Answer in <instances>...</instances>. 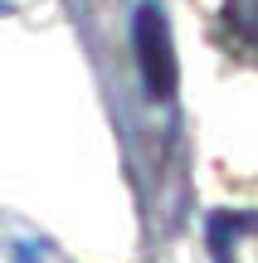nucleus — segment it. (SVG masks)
<instances>
[{
  "mask_svg": "<svg viewBox=\"0 0 258 263\" xmlns=\"http://www.w3.org/2000/svg\"><path fill=\"white\" fill-rule=\"evenodd\" d=\"M132 49H136V68H142V88L151 98H175L181 83V64H175V39H171V20H166L161 0H142L132 15Z\"/></svg>",
  "mask_w": 258,
  "mask_h": 263,
  "instance_id": "obj_1",
  "label": "nucleus"
},
{
  "mask_svg": "<svg viewBox=\"0 0 258 263\" xmlns=\"http://www.w3.org/2000/svg\"><path fill=\"white\" fill-rule=\"evenodd\" d=\"M205 249L214 263H258V210H214L205 219Z\"/></svg>",
  "mask_w": 258,
  "mask_h": 263,
  "instance_id": "obj_2",
  "label": "nucleus"
},
{
  "mask_svg": "<svg viewBox=\"0 0 258 263\" xmlns=\"http://www.w3.org/2000/svg\"><path fill=\"white\" fill-rule=\"evenodd\" d=\"M224 25L258 49V0H224Z\"/></svg>",
  "mask_w": 258,
  "mask_h": 263,
  "instance_id": "obj_3",
  "label": "nucleus"
}]
</instances>
